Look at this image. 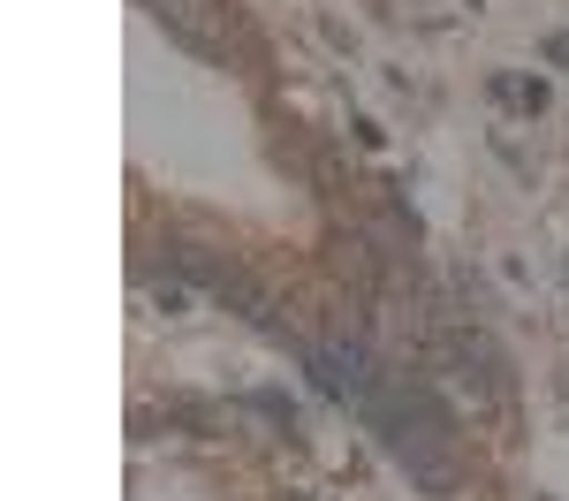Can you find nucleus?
I'll use <instances>...</instances> for the list:
<instances>
[{
    "label": "nucleus",
    "instance_id": "f257e3e1",
    "mask_svg": "<svg viewBox=\"0 0 569 501\" xmlns=\"http://www.w3.org/2000/svg\"><path fill=\"white\" fill-rule=\"evenodd\" d=\"M365 418H372V433L388 441V455L418 487H433V494L456 487V455H448L456 449V418H448V403H440L426 380H380Z\"/></svg>",
    "mask_w": 569,
    "mask_h": 501
},
{
    "label": "nucleus",
    "instance_id": "f03ea898",
    "mask_svg": "<svg viewBox=\"0 0 569 501\" xmlns=\"http://www.w3.org/2000/svg\"><path fill=\"white\" fill-rule=\"evenodd\" d=\"M176 251V267L198 281V289H213L220 304H236L243 319H259V327H273L281 334V319H273V297H266L259 281L243 273V259H220V251H206V243H168Z\"/></svg>",
    "mask_w": 569,
    "mask_h": 501
},
{
    "label": "nucleus",
    "instance_id": "7ed1b4c3",
    "mask_svg": "<svg viewBox=\"0 0 569 501\" xmlns=\"http://www.w3.org/2000/svg\"><path fill=\"white\" fill-rule=\"evenodd\" d=\"M547 61H569V39H547Z\"/></svg>",
    "mask_w": 569,
    "mask_h": 501
}]
</instances>
